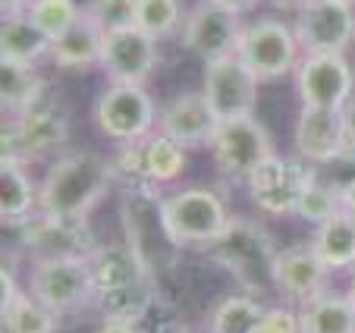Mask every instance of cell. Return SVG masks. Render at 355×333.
<instances>
[{"instance_id": "4dcf8cb0", "label": "cell", "mask_w": 355, "mask_h": 333, "mask_svg": "<svg viewBox=\"0 0 355 333\" xmlns=\"http://www.w3.org/2000/svg\"><path fill=\"white\" fill-rule=\"evenodd\" d=\"M26 13L57 41L60 35H67L69 28L79 22L82 7L76 3V0H32Z\"/></svg>"}, {"instance_id": "f1b7e54d", "label": "cell", "mask_w": 355, "mask_h": 333, "mask_svg": "<svg viewBox=\"0 0 355 333\" xmlns=\"http://www.w3.org/2000/svg\"><path fill=\"white\" fill-rule=\"evenodd\" d=\"M264 308L252 296H230L211 314V333H252Z\"/></svg>"}, {"instance_id": "e575fe53", "label": "cell", "mask_w": 355, "mask_h": 333, "mask_svg": "<svg viewBox=\"0 0 355 333\" xmlns=\"http://www.w3.org/2000/svg\"><path fill=\"white\" fill-rule=\"evenodd\" d=\"M211 3L230 10V13H236V16H242V13H248V10L258 7V0H211Z\"/></svg>"}, {"instance_id": "7402d4cb", "label": "cell", "mask_w": 355, "mask_h": 333, "mask_svg": "<svg viewBox=\"0 0 355 333\" xmlns=\"http://www.w3.org/2000/svg\"><path fill=\"white\" fill-rule=\"evenodd\" d=\"M51 44H54V38L28 13L3 16V22H0V60L38 63L41 57H51Z\"/></svg>"}, {"instance_id": "ba28073f", "label": "cell", "mask_w": 355, "mask_h": 333, "mask_svg": "<svg viewBox=\"0 0 355 333\" xmlns=\"http://www.w3.org/2000/svg\"><path fill=\"white\" fill-rule=\"evenodd\" d=\"M299 51L302 47L295 41V32L280 19H258L252 26H242L239 47H236L242 63L261 82H277L299 69Z\"/></svg>"}, {"instance_id": "4316f807", "label": "cell", "mask_w": 355, "mask_h": 333, "mask_svg": "<svg viewBox=\"0 0 355 333\" xmlns=\"http://www.w3.org/2000/svg\"><path fill=\"white\" fill-rule=\"evenodd\" d=\"M141 164H145L148 182H173L186 170V148L176 145L164 133L141 139Z\"/></svg>"}, {"instance_id": "5b68a950", "label": "cell", "mask_w": 355, "mask_h": 333, "mask_svg": "<svg viewBox=\"0 0 355 333\" xmlns=\"http://www.w3.org/2000/svg\"><path fill=\"white\" fill-rule=\"evenodd\" d=\"M164 220L180 248H208L230 223V214L214 189L195 186L164 198Z\"/></svg>"}, {"instance_id": "8d00e7d4", "label": "cell", "mask_w": 355, "mask_h": 333, "mask_svg": "<svg viewBox=\"0 0 355 333\" xmlns=\"http://www.w3.org/2000/svg\"><path fill=\"white\" fill-rule=\"evenodd\" d=\"M0 280H3V308H7L10 302L19 296V289H16V283H13V273H10V267H3V271H0Z\"/></svg>"}, {"instance_id": "ac0fdd59", "label": "cell", "mask_w": 355, "mask_h": 333, "mask_svg": "<svg viewBox=\"0 0 355 333\" xmlns=\"http://www.w3.org/2000/svg\"><path fill=\"white\" fill-rule=\"evenodd\" d=\"M293 142H295L299 157H305L315 166L340 157L349 148L346 110H334V107H302L299 120H295Z\"/></svg>"}, {"instance_id": "60d3db41", "label": "cell", "mask_w": 355, "mask_h": 333, "mask_svg": "<svg viewBox=\"0 0 355 333\" xmlns=\"http://www.w3.org/2000/svg\"><path fill=\"white\" fill-rule=\"evenodd\" d=\"M270 3H274L277 10H295V13H299V10L305 7L309 0H270Z\"/></svg>"}, {"instance_id": "5bb4252c", "label": "cell", "mask_w": 355, "mask_h": 333, "mask_svg": "<svg viewBox=\"0 0 355 333\" xmlns=\"http://www.w3.org/2000/svg\"><path fill=\"white\" fill-rule=\"evenodd\" d=\"M302 107H343L352 101L355 73L343 53H305V60L295 69Z\"/></svg>"}, {"instance_id": "f35d334b", "label": "cell", "mask_w": 355, "mask_h": 333, "mask_svg": "<svg viewBox=\"0 0 355 333\" xmlns=\"http://www.w3.org/2000/svg\"><path fill=\"white\" fill-rule=\"evenodd\" d=\"M28 3L32 0H0V10H3V16H19L22 10H28Z\"/></svg>"}, {"instance_id": "83f0119b", "label": "cell", "mask_w": 355, "mask_h": 333, "mask_svg": "<svg viewBox=\"0 0 355 333\" xmlns=\"http://www.w3.org/2000/svg\"><path fill=\"white\" fill-rule=\"evenodd\" d=\"M3 330L7 333H54L57 311L38 302L32 293H19L3 308Z\"/></svg>"}, {"instance_id": "44dd1931", "label": "cell", "mask_w": 355, "mask_h": 333, "mask_svg": "<svg viewBox=\"0 0 355 333\" xmlns=\"http://www.w3.org/2000/svg\"><path fill=\"white\" fill-rule=\"evenodd\" d=\"M38 217V192L28 180L22 160L3 157L0 160V220L3 227H26Z\"/></svg>"}, {"instance_id": "6da1fadb", "label": "cell", "mask_w": 355, "mask_h": 333, "mask_svg": "<svg viewBox=\"0 0 355 333\" xmlns=\"http://www.w3.org/2000/svg\"><path fill=\"white\" fill-rule=\"evenodd\" d=\"M94 277V302L104 321H145L155 302V273L126 246H98L88 255Z\"/></svg>"}, {"instance_id": "74e56055", "label": "cell", "mask_w": 355, "mask_h": 333, "mask_svg": "<svg viewBox=\"0 0 355 333\" xmlns=\"http://www.w3.org/2000/svg\"><path fill=\"white\" fill-rule=\"evenodd\" d=\"M336 195H340V205L346 207V211H352V214H355V180H352V182H346V186H343Z\"/></svg>"}, {"instance_id": "8992f818", "label": "cell", "mask_w": 355, "mask_h": 333, "mask_svg": "<svg viewBox=\"0 0 355 333\" xmlns=\"http://www.w3.org/2000/svg\"><path fill=\"white\" fill-rule=\"evenodd\" d=\"M315 180H318V166L309 164L305 157L270 154L245 182L258 211L268 214V217H286V214H295L305 189Z\"/></svg>"}, {"instance_id": "3957f363", "label": "cell", "mask_w": 355, "mask_h": 333, "mask_svg": "<svg viewBox=\"0 0 355 333\" xmlns=\"http://www.w3.org/2000/svg\"><path fill=\"white\" fill-rule=\"evenodd\" d=\"M205 252L239 280L248 293H264V287H274V261L277 248L264 227L245 217H230L223 233L211 242Z\"/></svg>"}, {"instance_id": "ffe728a7", "label": "cell", "mask_w": 355, "mask_h": 333, "mask_svg": "<svg viewBox=\"0 0 355 333\" xmlns=\"http://www.w3.org/2000/svg\"><path fill=\"white\" fill-rule=\"evenodd\" d=\"M217 117L211 110L205 92H182L164 107V114L157 117V129L167 139H173L176 145H182L186 151L192 148H205L211 145L217 129Z\"/></svg>"}, {"instance_id": "2e32d148", "label": "cell", "mask_w": 355, "mask_h": 333, "mask_svg": "<svg viewBox=\"0 0 355 333\" xmlns=\"http://www.w3.org/2000/svg\"><path fill=\"white\" fill-rule=\"evenodd\" d=\"M157 63V41L141 28H120L104 35L101 69L116 85H145Z\"/></svg>"}, {"instance_id": "484cf974", "label": "cell", "mask_w": 355, "mask_h": 333, "mask_svg": "<svg viewBox=\"0 0 355 333\" xmlns=\"http://www.w3.org/2000/svg\"><path fill=\"white\" fill-rule=\"evenodd\" d=\"M302 333H355V302L349 296L324 293L299 308Z\"/></svg>"}, {"instance_id": "9a60e30c", "label": "cell", "mask_w": 355, "mask_h": 333, "mask_svg": "<svg viewBox=\"0 0 355 333\" xmlns=\"http://www.w3.org/2000/svg\"><path fill=\"white\" fill-rule=\"evenodd\" d=\"M239 35H242L239 16L211 3V0H201L198 7H192L189 19L182 22L180 44L189 53H195L198 60L208 63V60H220V57L236 53Z\"/></svg>"}, {"instance_id": "7c38bea8", "label": "cell", "mask_w": 355, "mask_h": 333, "mask_svg": "<svg viewBox=\"0 0 355 333\" xmlns=\"http://www.w3.org/2000/svg\"><path fill=\"white\" fill-rule=\"evenodd\" d=\"M22 248L38 258H88L98 248L94 233L88 227L85 217H51V214H38L19 227Z\"/></svg>"}, {"instance_id": "1f68e13d", "label": "cell", "mask_w": 355, "mask_h": 333, "mask_svg": "<svg viewBox=\"0 0 355 333\" xmlns=\"http://www.w3.org/2000/svg\"><path fill=\"white\" fill-rule=\"evenodd\" d=\"M135 3L139 0H88L85 16L101 28V32H120V28L135 26Z\"/></svg>"}, {"instance_id": "7a4b0ae2", "label": "cell", "mask_w": 355, "mask_h": 333, "mask_svg": "<svg viewBox=\"0 0 355 333\" xmlns=\"http://www.w3.org/2000/svg\"><path fill=\"white\" fill-rule=\"evenodd\" d=\"M110 182H116L114 164L101 154H63L38 186V211L51 217H88V211L107 195Z\"/></svg>"}, {"instance_id": "d4e9b609", "label": "cell", "mask_w": 355, "mask_h": 333, "mask_svg": "<svg viewBox=\"0 0 355 333\" xmlns=\"http://www.w3.org/2000/svg\"><path fill=\"white\" fill-rule=\"evenodd\" d=\"M44 88H47V82L35 63L0 60V104H3L7 114L19 117V114L35 110V107H41Z\"/></svg>"}, {"instance_id": "4fadbf2b", "label": "cell", "mask_w": 355, "mask_h": 333, "mask_svg": "<svg viewBox=\"0 0 355 333\" xmlns=\"http://www.w3.org/2000/svg\"><path fill=\"white\" fill-rule=\"evenodd\" d=\"M293 32L305 53H346L355 41V13L336 0H309L295 13Z\"/></svg>"}, {"instance_id": "d6a6232c", "label": "cell", "mask_w": 355, "mask_h": 333, "mask_svg": "<svg viewBox=\"0 0 355 333\" xmlns=\"http://www.w3.org/2000/svg\"><path fill=\"white\" fill-rule=\"evenodd\" d=\"M336 211H343L340 205V195L334 192V189L327 186V182L318 176L315 182H311L309 189H305V195H302L299 207H295V214H299L302 220H309V223H324L327 217H334Z\"/></svg>"}, {"instance_id": "8fae6325", "label": "cell", "mask_w": 355, "mask_h": 333, "mask_svg": "<svg viewBox=\"0 0 355 333\" xmlns=\"http://www.w3.org/2000/svg\"><path fill=\"white\" fill-rule=\"evenodd\" d=\"M258 85H261V79L242 63L239 53H230V57L205 63L201 92H205L211 110H214V117L220 123L255 114Z\"/></svg>"}, {"instance_id": "7bdbcfd3", "label": "cell", "mask_w": 355, "mask_h": 333, "mask_svg": "<svg viewBox=\"0 0 355 333\" xmlns=\"http://www.w3.org/2000/svg\"><path fill=\"white\" fill-rule=\"evenodd\" d=\"M336 3H346V7H355V0H336Z\"/></svg>"}, {"instance_id": "b9f144b4", "label": "cell", "mask_w": 355, "mask_h": 333, "mask_svg": "<svg viewBox=\"0 0 355 333\" xmlns=\"http://www.w3.org/2000/svg\"><path fill=\"white\" fill-rule=\"evenodd\" d=\"M349 299L355 302V267H352V287H349Z\"/></svg>"}, {"instance_id": "603a6c76", "label": "cell", "mask_w": 355, "mask_h": 333, "mask_svg": "<svg viewBox=\"0 0 355 333\" xmlns=\"http://www.w3.org/2000/svg\"><path fill=\"white\" fill-rule=\"evenodd\" d=\"M309 246L330 271L355 267V214L343 207L324 223H318Z\"/></svg>"}, {"instance_id": "30bf717a", "label": "cell", "mask_w": 355, "mask_h": 333, "mask_svg": "<svg viewBox=\"0 0 355 333\" xmlns=\"http://www.w3.org/2000/svg\"><path fill=\"white\" fill-rule=\"evenodd\" d=\"M155 101L141 85L110 82V88H104V94L94 101V126L101 129V135L114 139L116 145L145 139L155 126Z\"/></svg>"}, {"instance_id": "836d02e7", "label": "cell", "mask_w": 355, "mask_h": 333, "mask_svg": "<svg viewBox=\"0 0 355 333\" xmlns=\"http://www.w3.org/2000/svg\"><path fill=\"white\" fill-rule=\"evenodd\" d=\"M252 333H302L299 327V314L289 308H270L261 314V321L255 324Z\"/></svg>"}, {"instance_id": "52a82bcc", "label": "cell", "mask_w": 355, "mask_h": 333, "mask_svg": "<svg viewBox=\"0 0 355 333\" xmlns=\"http://www.w3.org/2000/svg\"><path fill=\"white\" fill-rule=\"evenodd\" d=\"M28 293L57 314L94 302V277L88 258H38L28 271Z\"/></svg>"}, {"instance_id": "ab89813d", "label": "cell", "mask_w": 355, "mask_h": 333, "mask_svg": "<svg viewBox=\"0 0 355 333\" xmlns=\"http://www.w3.org/2000/svg\"><path fill=\"white\" fill-rule=\"evenodd\" d=\"M346 133H349V145H355V101H349L346 107Z\"/></svg>"}, {"instance_id": "d590c367", "label": "cell", "mask_w": 355, "mask_h": 333, "mask_svg": "<svg viewBox=\"0 0 355 333\" xmlns=\"http://www.w3.org/2000/svg\"><path fill=\"white\" fill-rule=\"evenodd\" d=\"M98 333H141V330L132 321H104V327Z\"/></svg>"}, {"instance_id": "277c9868", "label": "cell", "mask_w": 355, "mask_h": 333, "mask_svg": "<svg viewBox=\"0 0 355 333\" xmlns=\"http://www.w3.org/2000/svg\"><path fill=\"white\" fill-rule=\"evenodd\" d=\"M120 220L123 233H126V246L139 255L148 271L157 273L173 264V252H180V246L173 242V236L167 230L164 195L155 192V182L123 189Z\"/></svg>"}, {"instance_id": "cb8c5ba5", "label": "cell", "mask_w": 355, "mask_h": 333, "mask_svg": "<svg viewBox=\"0 0 355 333\" xmlns=\"http://www.w3.org/2000/svg\"><path fill=\"white\" fill-rule=\"evenodd\" d=\"M101 51H104V32L82 10L79 22L51 44V60L60 69H88L101 67Z\"/></svg>"}, {"instance_id": "9c48e42d", "label": "cell", "mask_w": 355, "mask_h": 333, "mask_svg": "<svg viewBox=\"0 0 355 333\" xmlns=\"http://www.w3.org/2000/svg\"><path fill=\"white\" fill-rule=\"evenodd\" d=\"M208 148L214 154L217 170L223 176H230V180H242V182L274 154L270 133L255 120V114L217 123L214 139H211Z\"/></svg>"}, {"instance_id": "f546056e", "label": "cell", "mask_w": 355, "mask_h": 333, "mask_svg": "<svg viewBox=\"0 0 355 333\" xmlns=\"http://www.w3.org/2000/svg\"><path fill=\"white\" fill-rule=\"evenodd\" d=\"M180 0H139L135 3V28H141L155 41L170 38L180 28Z\"/></svg>"}, {"instance_id": "e0dca14e", "label": "cell", "mask_w": 355, "mask_h": 333, "mask_svg": "<svg viewBox=\"0 0 355 333\" xmlns=\"http://www.w3.org/2000/svg\"><path fill=\"white\" fill-rule=\"evenodd\" d=\"M67 135H69V126L57 110L51 107H35L28 114H19L13 120V126H3V157H16V160H32V157H41V154H51L57 148L67 145Z\"/></svg>"}, {"instance_id": "d6986e66", "label": "cell", "mask_w": 355, "mask_h": 333, "mask_svg": "<svg viewBox=\"0 0 355 333\" xmlns=\"http://www.w3.org/2000/svg\"><path fill=\"white\" fill-rule=\"evenodd\" d=\"M330 267L315 255L311 246H293L277 252L274 261V289L283 299L305 305L327 293Z\"/></svg>"}]
</instances>
